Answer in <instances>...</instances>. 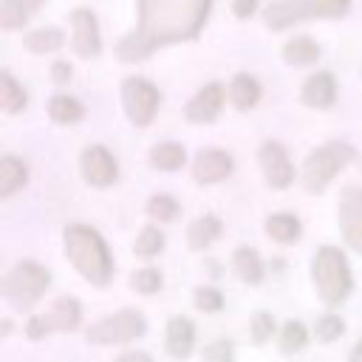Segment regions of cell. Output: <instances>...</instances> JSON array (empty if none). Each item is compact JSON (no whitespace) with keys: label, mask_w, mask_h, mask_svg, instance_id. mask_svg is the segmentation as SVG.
<instances>
[{"label":"cell","mask_w":362,"mask_h":362,"mask_svg":"<svg viewBox=\"0 0 362 362\" xmlns=\"http://www.w3.org/2000/svg\"><path fill=\"white\" fill-rule=\"evenodd\" d=\"M212 0H139V28L116 45L119 59L136 62L150 51L192 40L206 23Z\"/></svg>","instance_id":"6da1fadb"},{"label":"cell","mask_w":362,"mask_h":362,"mask_svg":"<svg viewBox=\"0 0 362 362\" xmlns=\"http://www.w3.org/2000/svg\"><path fill=\"white\" fill-rule=\"evenodd\" d=\"M65 255L74 263V269L93 286H105L113 274V263L105 240L99 238L96 229L85 223H74L65 229Z\"/></svg>","instance_id":"7a4b0ae2"},{"label":"cell","mask_w":362,"mask_h":362,"mask_svg":"<svg viewBox=\"0 0 362 362\" xmlns=\"http://www.w3.org/2000/svg\"><path fill=\"white\" fill-rule=\"evenodd\" d=\"M311 277H314V286H317L320 297L328 305H339L351 291V272H348L345 255L337 246H322L314 255Z\"/></svg>","instance_id":"3957f363"},{"label":"cell","mask_w":362,"mask_h":362,"mask_svg":"<svg viewBox=\"0 0 362 362\" xmlns=\"http://www.w3.org/2000/svg\"><path fill=\"white\" fill-rule=\"evenodd\" d=\"M351 0H274L269 3L263 20L272 31H283L303 20L317 17H342L348 11Z\"/></svg>","instance_id":"277c9868"},{"label":"cell","mask_w":362,"mask_h":362,"mask_svg":"<svg viewBox=\"0 0 362 362\" xmlns=\"http://www.w3.org/2000/svg\"><path fill=\"white\" fill-rule=\"evenodd\" d=\"M48 283H51V274H48L42 266H37V263H31V260H23V263H17V266L3 277V297H6L17 311H23V308H31V305L45 294Z\"/></svg>","instance_id":"5b68a950"},{"label":"cell","mask_w":362,"mask_h":362,"mask_svg":"<svg viewBox=\"0 0 362 362\" xmlns=\"http://www.w3.org/2000/svg\"><path fill=\"white\" fill-rule=\"evenodd\" d=\"M354 158V147L345 141H328L322 147H317L314 153H308L305 164H303V184L308 192H322L325 184Z\"/></svg>","instance_id":"8992f818"},{"label":"cell","mask_w":362,"mask_h":362,"mask_svg":"<svg viewBox=\"0 0 362 362\" xmlns=\"http://www.w3.org/2000/svg\"><path fill=\"white\" fill-rule=\"evenodd\" d=\"M144 331H147L144 317L133 308H124V311H116V314L93 322L85 331V339L90 345H122V342H130V339L141 337Z\"/></svg>","instance_id":"52a82bcc"},{"label":"cell","mask_w":362,"mask_h":362,"mask_svg":"<svg viewBox=\"0 0 362 362\" xmlns=\"http://www.w3.org/2000/svg\"><path fill=\"white\" fill-rule=\"evenodd\" d=\"M122 102H124V113L136 127H144L153 122L156 110H158V90L139 76H127L122 82Z\"/></svg>","instance_id":"ba28073f"},{"label":"cell","mask_w":362,"mask_h":362,"mask_svg":"<svg viewBox=\"0 0 362 362\" xmlns=\"http://www.w3.org/2000/svg\"><path fill=\"white\" fill-rule=\"evenodd\" d=\"M339 229L351 249L362 252V189L345 187L339 195Z\"/></svg>","instance_id":"9c48e42d"},{"label":"cell","mask_w":362,"mask_h":362,"mask_svg":"<svg viewBox=\"0 0 362 362\" xmlns=\"http://www.w3.org/2000/svg\"><path fill=\"white\" fill-rule=\"evenodd\" d=\"M260 167H263L266 181H269L272 187H277V189L288 187L291 178H294V167H291L286 150H283L277 141H266V144L260 147Z\"/></svg>","instance_id":"30bf717a"},{"label":"cell","mask_w":362,"mask_h":362,"mask_svg":"<svg viewBox=\"0 0 362 362\" xmlns=\"http://www.w3.org/2000/svg\"><path fill=\"white\" fill-rule=\"evenodd\" d=\"M71 23H74V51L85 59L96 57L102 42H99V25H96V17L90 14V8H76L71 14Z\"/></svg>","instance_id":"8fae6325"},{"label":"cell","mask_w":362,"mask_h":362,"mask_svg":"<svg viewBox=\"0 0 362 362\" xmlns=\"http://www.w3.org/2000/svg\"><path fill=\"white\" fill-rule=\"evenodd\" d=\"M82 175L88 184L93 187H107L116 181V161L113 156L102 147V144H93L82 153Z\"/></svg>","instance_id":"7c38bea8"},{"label":"cell","mask_w":362,"mask_h":362,"mask_svg":"<svg viewBox=\"0 0 362 362\" xmlns=\"http://www.w3.org/2000/svg\"><path fill=\"white\" fill-rule=\"evenodd\" d=\"M232 173V158L223 150H201L192 161V175L198 184H218Z\"/></svg>","instance_id":"4fadbf2b"},{"label":"cell","mask_w":362,"mask_h":362,"mask_svg":"<svg viewBox=\"0 0 362 362\" xmlns=\"http://www.w3.org/2000/svg\"><path fill=\"white\" fill-rule=\"evenodd\" d=\"M221 105H223V88L221 85H206L187 105V119L198 122V124H206L221 113Z\"/></svg>","instance_id":"5bb4252c"},{"label":"cell","mask_w":362,"mask_h":362,"mask_svg":"<svg viewBox=\"0 0 362 362\" xmlns=\"http://www.w3.org/2000/svg\"><path fill=\"white\" fill-rule=\"evenodd\" d=\"M195 345V325L187 317H173L167 322V351L175 359H187Z\"/></svg>","instance_id":"9a60e30c"},{"label":"cell","mask_w":362,"mask_h":362,"mask_svg":"<svg viewBox=\"0 0 362 362\" xmlns=\"http://www.w3.org/2000/svg\"><path fill=\"white\" fill-rule=\"evenodd\" d=\"M334 96H337V82L328 71H320V74L308 76L305 85H303V102L308 107H331Z\"/></svg>","instance_id":"2e32d148"},{"label":"cell","mask_w":362,"mask_h":362,"mask_svg":"<svg viewBox=\"0 0 362 362\" xmlns=\"http://www.w3.org/2000/svg\"><path fill=\"white\" fill-rule=\"evenodd\" d=\"M79 317H82V308H79V300L74 297H57L51 311L45 314L51 331H74L79 325Z\"/></svg>","instance_id":"e0dca14e"},{"label":"cell","mask_w":362,"mask_h":362,"mask_svg":"<svg viewBox=\"0 0 362 362\" xmlns=\"http://www.w3.org/2000/svg\"><path fill=\"white\" fill-rule=\"evenodd\" d=\"M42 3L45 0H3L0 3V28H6V31L23 28Z\"/></svg>","instance_id":"ac0fdd59"},{"label":"cell","mask_w":362,"mask_h":362,"mask_svg":"<svg viewBox=\"0 0 362 362\" xmlns=\"http://www.w3.org/2000/svg\"><path fill=\"white\" fill-rule=\"evenodd\" d=\"M229 99H232V105H235L238 110L255 107L257 99H260V85H257V79L249 76V74H238V76L232 79V85H229Z\"/></svg>","instance_id":"d6986e66"},{"label":"cell","mask_w":362,"mask_h":362,"mask_svg":"<svg viewBox=\"0 0 362 362\" xmlns=\"http://www.w3.org/2000/svg\"><path fill=\"white\" fill-rule=\"evenodd\" d=\"M25 181H28L25 164L20 158H14V156H3L0 158V195L3 198L14 195Z\"/></svg>","instance_id":"ffe728a7"},{"label":"cell","mask_w":362,"mask_h":362,"mask_svg":"<svg viewBox=\"0 0 362 362\" xmlns=\"http://www.w3.org/2000/svg\"><path fill=\"white\" fill-rule=\"evenodd\" d=\"M266 232L277 243H294L300 238V221L288 212H274L266 218Z\"/></svg>","instance_id":"44dd1931"},{"label":"cell","mask_w":362,"mask_h":362,"mask_svg":"<svg viewBox=\"0 0 362 362\" xmlns=\"http://www.w3.org/2000/svg\"><path fill=\"white\" fill-rule=\"evenodd\" d=\"M218 235H221V221H218L215 215H204V218H198V221L189 223V229H187V243H189V249H204V246H209Z\"/></svg>","instance_id":"7402d4cb"},{"label":"cell","mask_w":362,"mask_h":362,"mask_svg":"<svg viewBox=\"0 0 362 362\" xmlns=\"http://www.w3.org/2000/svg\"><path fill=\"white\" fill-rule=\"evenodd\" d=\"M232 263H235V272H238V277H240L243 283H252V286H255V283L263 280V263H260V255H257L255 249L240 246V249L235 252Z\"/></svg>","instance_id":"603a6c76"},{"label":"cell","mask_w":362,"mask_h":362,"mask_svg":"<svg viewBox=\"0 0 362 362\" xmlns=\"http://www.w3.org/2000/svg\"><path fill=\"white\" fill-rule=\"evenodd\" d=\"M184 161H187V153H184V147L175 144V141H164V144H156V147L150 150V164H153L156 170L173 173V170H178Z\"/></svg>","instance_id":"cb8c5ba5"},{"label":"cell","mask_w":362,"mask_h":362,"mask_svg":"<svg viewBox=\"0 0 362 362\" xmlns=\"http://www.w3.org/2000/svg\"><path fill=\"white\" fill-rule=\"evenodd\" d=\"M317 57H320V48H317V42L308 40V37H294V40H288L286 48H283V59H286L288 65H311Z\"/></svg>","instance_id":"d4e9b609"},{"label":"cell","mask_w":362,"mask_h":362,"mask_svg":"<svg viewBox=\"0 0 362 362\" xmlns=\"http://www.w3.org/2000/svg\"><path fill=\"white\" fill-rule=\"evenodd\" d=\"M0 107L6 113H17L25 107V90L14 82V76L8 71L0 74Z\"/></svg>","instance_id":"484cf974"},{"label":"cell","mask_w":362,"mask_h":362,"mask_svg":"<svg viewBox=\"0 0 362 362\" xmlns=\"http://www.w3.org/2000/svg\"><path fill=\"white\" fill-rule=\"evenodd\" d=\"M82 113L85 110H82V105L74 96H54L48 102V116L54 122H59V124H74V122L82 119Z\"/></svg>","instance_id":"4316f807"},{"label":"cell","mask_w":362,"mask_h":362,"mask_svg":"<svg viewBox=\"0 0 362 362\" xmlns=\"http://www.w3.org/2000/svg\"><path fill=\"white\" fill-rule=\"evenodd\" d=\"M23 42L34 54H48V51H57L62 45V31L59 28H37V31L25 34Z\"/></svg>","instance_id":"83f0119b"},{"label":"cell","mask_w":362,"mask_h":362,"mask_svg":"<svg viewBox=\"0 0 362 362\" xmlns=\"http://www.w3.org/2000/svg\"><path fill=\"white\" fill-rule=\"evenodd\" d=\"M161 249H164V235H161L156 226H144V229L139 232L136 243H133V252L141 255V257H153V255H158Z\"/></svg>","instance_id":"f1b7e54d"},{"label":"cell","mask_w":362,"mask_h":362,"mask_svg":"<svg viewBox=\"0 0 362 362\" xmlns=\"http://www.w3.org/2000/svg\"><path fill=\"white\" fill-rule=\"evenodd\" d=\"M305 345V328L300 325V322H286L283 325V331H280V348L286 351V354H294V351H300Z\"/></svg>","instance_id":"f546056e"},{"label":"cell","mask_w":362,"mask_h":362,"mask_svg":"<svg viewBox=\"0 0 362 362\" xmlns=\"http://www.w3.org/2000/svg\"><path fill=\"white\" fill-rule=\"evenodd\" d=\"M147 212H150L153 218H158V221H173V218L178 215V204H175L170 195H153V198L147 201Z\"/></svg>","instance_id":"4dcf8cb0"},{"label":"cell","mask_w":362,"mask_h":362,"mask_svg":"<svg viewBox=\"0 0 362 362\" xmlns=\"http://www.w3.org/2000/svg\"><path fill=\"white\" fill-rule=\"evenodd\" d=\"M317 339H322V342H334L337 337H342V331H345V322L337 317V314H325V317H320L317 320Z\"/></svg>","instance_id":"1f68e13d"},{"label":"cell","mask_w":362,"mask_h":362,"mask_svg":"<svg viewBox=\"0 0 362 362\" xmlns=\"http://www.w3.org/2000/svg\"><path fill=\"white\" fill-rule=\"evenodd\" d=\"M130 283H133L136 291H141V294H153V291L161 288V274H158L156 269H139V272H133Z\"/></svg>","instance_id":"d6a6232c"},{"label":"cell","mask_w":362,"mask_h":362,"mask_svg":"<svg viewBox=\"0 0 362 362\" xmlns=\"http://www.w3.org/2000/svg\"><path fill=\"white\" fill-rule=\"evenodd\" d=\"M272 331H274V320H272V314L257 311V314L252 317V339H255V342H266V339L272 337Z\"/></svg>","instance_id":"836d02e7"},{"label":"cell","mask_w":362,"mask_h":362,"mask_svg":"<svg viewBox=\"0 0 362 362\" xmlns=\"http://www.w3.org/2000/svg\"><path fill=\"white\" fill-rule=\"evenodd\" d=\"M195 305H198L201 311H218V308L223 305V297H221V291H215V288H209V286H201V288L195 291Z\"/></svg>","instance_id":"e575fe53"},{"label":"cell","mask_w":362,"mask_h":362,"mask_svg":"<svg viewBox=\"0 0 362 362\" xmlns=\"http://www.w3.org/2000/svg\"><path fill=\"white\" fill-rule=\"evenodd\" d=\"M204 362H232V345L229 342H212L204 351Z\"/></svg>","instance_id":"d590c367"},{"label":"cell","mask_w":362,"mask_h":362,"mask_svg":"<svg viewBox=\"0 0 362 362\" xmlns=\"http://www.w3.org/2000/svg\"><path fill=\"white\" fill-rule=\"evenodd\" d=\"M45 331H51L45 317H31V320H28V325H25V334H28L31 339H40V337H45Z\"/></svg>","instance_id":"8d00e7d4"},{"label":"cell","mask_w":362,"mask_h":362,"mask_svg":"<svg viewBox=\"0 0 362 362\" xmlns=\"http://www.w3.org/2000/svg\"><path fill=\"white\" fill-rule=\"evenodd\" d=\"M255 8H257V0H235V3H232L235 17H240V20L252 17V14H255Z\"/></svg>","instance_id":"74e56055"},{"label":"cell","mask_w":362,"mask_h":362,"mask_svg":"<svg viewBox=\"0 0 362 362\" xmlns=\"http://www.w3.org/2000/svg\"><path fill=\"white\" fill-rule=\"evenodd\" d=\"M51 76H54V82H68V79H71V65L62 62V59H57V62L51 65Z\"/></svg>","instance_id":"f35d334b"},{"label":"cell","mask_w":362,"mask_h":362,"mask_svg":"<svg viewBox=\"0 0 362 362\" xmlns=\"http://www.w3.org/2000/svg\"><path fill=\"white\" fill-rule=\"evenodd\" d=\"M116 362H153V359H150L144 351H124Z\"/></svg>","instance_id":"ab89813d"},{"label":"cell","mask_w":362,"mask_h":362,"mask_svg":"<svg viewBox=\"0 0 362 362\" xmlns=\"http://www.w3.org/2000/svg\"><path fill=\"white\" fill-rule=\"evenodd\" d=\"M351 362H362V339L354 345V351H351Z\"/></svg>","instance_id":"60d3db41"},{"label":"cell","mask_w":362,"mask_h":362,"mask_svg":"<svg viewBox=\"0 0 362 362\" xmlns=\"http://www.w3.org/2000/svg\"><path fill=\"white\" fill-rule=\"evenodd\" d=\"M8 331H11V322H8V320H3V322H0V334H3V337H6V334H8Z\"/></svg>","instance_id":"b9f144b4"}]
</instances>
